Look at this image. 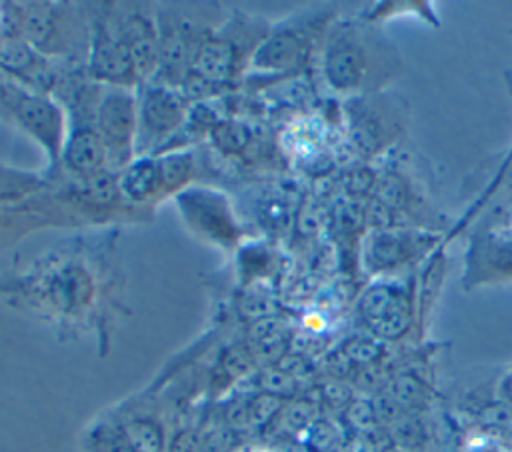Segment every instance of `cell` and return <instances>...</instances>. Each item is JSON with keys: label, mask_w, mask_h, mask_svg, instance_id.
I'll return each instance as SVG.
<instances>
[{"label": "cell", "mask_w": 512, "mask_h": 452, "mask_svg": "<svg viewBox=\"0 0 512 452\" xmlns=\"http://www.w3.org/2000/svg\"><path fill=\"white\" fill-rule=\"evenodd\" d=\"M120 228L76 230L0 276V300L54 328L60 340L94 334L104 354L124 314Z\"/></svg>", "instance_id": "cell-1"}, {"label": "cell", "mask_w": 512, "mask_h": 452, "mask_svg": "<svg viewBox=\"0 0 512 452\" xmlns=\"http://www.w3.org/2000/svg\"><path fill=\"white\" fill-rule=\"evenodd\" d=\"M4 22L44 58L64 68H86L90 46L88 4L4 2Z\"/></svg>", "instance_id": "cell-2"}, {"label": "cell", "mask_w": 512, "mask_h": 452, "mask_svg": "<svg viewBox=\"0 0 512 452\" xmlns=\"http://www.w3.org/2000/svg\"><path fill=\"white\" fill-rule=\"evenodd\" d=\"M270 24L266 18L232 10L202 40L192 68L184 78L180 92L186 98L194 88H228L250 72L252 58L266 38Z\"/></svg>", "instance_id": "cell-3"}, {"label": "cell", "mask_w": 512, "mask_h": 452, "mask_svg": "<svg viewBox=\"0 0 512 452\" xmlns=\"http://www.w3.org/2000/svg\"><path fill=\"white\" fill-rule=\"evenodd\" d=\"M392 48L368 24L334 22L320 48L326 84L340 94L372 90L396 68Z\"/></svg>", "instance_id": "cell-4"}, {"label": "cell", "mask_w": 512, "mask_h": 452, "mask_svg": "<svg viewBox=\"0 0 512 452\" xmlns=\"http://www.w3.org/2000/svg\"><path fill=\"white\" fill-rule=\"evenodd\" d=\"M0 120L24 132L44 154L48 178L62 154L68 134V118L62 104L48 92L26 88L0 74Z\"/></svg>", "instance_id": "cell-5"}, {"label": "cell", "mask_w": 512, "mask_h": 452, "mask_svg": "<svg viewBox=\"0 0 512 452\" xmlns=\"http://www.w3.org/2000/svg\"><path fill=\"white\" fill-rule=\"evenodd\" d=\"M48 192L72 214L80 230L120 228V224H148L154 214L126 202L118 186V174L100 172L84 180H52Z\"/></svg>", "instance_id": "cell-6"}, {"label": "cell", "mask_w": 512, "mask_h": 452, "mask_svg": "<svg viewBox=\"0 0 512 452\" xmlns=\"http://www.w3.org/2000/svg\"><path fill=\"white\" fill-rule=\"evenodd\" d=\"M334 24L332 10H302L284 20L272 22L258 46L250 72L258 76H286L300 72L312 54L322 48Z\"/></svg>", "instance_id": "cell-7"}, {"label": "cell", "mask_w": 512, "mask_h": 452, "mask_svg": "<svg viewBox=\"0 0 512 452\" xmlns=\"http://www.w3.org/2000/svg\"><path fill=\"white\" fill-rule=\"evenodd\" d=\"M208 12L206 8H200L198 14L190 8H156L160 64L152 82L180 90L202 40L224 18H214Z\"/></svg>", "instance_id": "cell-8"}, {"label": "cell", "mask_w": 512, "mask_h": 452, "mask_svg": "<svg viewBox=\"0 0 512 452\" xmlns=\"http://www.w3.org/2000/svg\"><path fill=\"white\" fill-rule=\"evenodd\" d=\"M186 230L204 244L234 252L242 242V228L226 192L206 184H192L174 198Z\"/></svg>", "instance_id": "cell-9"}, {"label": "cell", "mask_w": 512, "mask_h": 452, "mask_svg": "<svg viewBox=\"0 0 512 452\" xmlns=\"http://www.w3.org/2000/svg\"><path fill=\"white\" fill-rule=\"evenodd\" d=\"M138 134L136 156H156L168 150V142L184 130L188 120L186 98L180 90L158 82L136 88Z\"/></svg>", "instance_id": "cell-10"}, {"label": "cell", "mask_w": 512, "mask_h": 452, "mask_svg": "<svg viewBox=\"0 0 512 452\" xmlns=\"http://www.w3.org/2000/svg\"><path fill=\"white\" fill-rule=\"evenodd\" d=\"M96 132L104 144L108 168L120 172L136 158L138 100L136 88L102 86L94 116Z\"/></svg>", "instance_id": "cell-11"}, {"label": "cell", "mask_w": 512, "mask_h": 452, "mask_svg": "<svg viewBox=\"0 0 512 452\" xmlns=\"http://www.w3.org/2000/svg\"><path fill=\"white\" fill-rule=\"evenodd\" d=\"M90 14V46L86 72L102 86L138 88V78L130 50L118 34L108 2L88 4Z\"/></svg>", "instance_id": "cell-12"}, {"label": "cell", "mask_w": 512, "mask_h": 452, "mask_svg": "<svg viewBox=\"0 0 512 452\" xmlns=\"http://www.w3.org/2000/svg\"><path fill=\"white\" fill-rule=\"evenodd\" d=\"M40 230L80 228L48 188L22 200H0V252Z\"/></svg>", "instance_id": "cell-13"}, {"label": "cell", "mask_w": 512, "mask_h": 452, "mask_svg": "<svg viewBox=\"0 0 512 452\" xmlns=\"http://www.w3.org/2000/svg\"><path fill=\"white\" fill-rule=\"evenodd\" d=\"M112 22L126 42L138 86L152 82L160 64V36L156 8L142 2H108Z\"/></svg>", "instance_id": "cell-14"}, {"label": "cell", "mask_w": 512, "mask_h": 452, "mask_svg": "<svg viewBox=\"0 0 512 452\" xmlns=\"http://www.w3.org/2000/svg\"><path fill=\"white\" fill-rule=\"evenodd\" d=\"M66 70H72V68H64L44 58L20 34H16L4 22V16H2V26H0V74L2 76L26 88L52 94Z\"/></svg>", "instance_id": "cell-15"}, {"label": "cell", "mask_w": 512, "mask_h": 452, "mask_svg": "<svg viewBox=\"0 0 512 452\" xmlns=\"http://www.w3.org/2000/svg\"><path fill=\"white\" fill-rule=\"evenodd\" d=\"M106 170H110L108 158L104 144L96 132L94 116L68 118V134L62 146L60 162L46 180H84Z\"/></svg>", "instance_id": "cell-16"}, {"label": "cell", "mask_w": 512, "mask_h": 452, "mask_svg": "<svg viewBox=\"0 0 512 452\" xmlns=\"http://www.w3.org/2000/svg\"><path fill=\"white\" fill-rule=\"evenodd\" d=\"M358 312L374 336L400 338L410 326V310L404 292L392 284H372L358 302Z\"/></svg>", "instance_id": "cell-17"}, {"label": "cell", "mask_w": 512, "mask_h": 452, "mask_svg": "<svg viewBox=\"0 0 512 452\" xmlns=\"http://www.w3.org/2000/svg\"><path fill=\"white\" fill-rule=\"evenodd\" d=\"M118 186L128 204L154 214L164 200L156 156H136L118 172Z\"/></svg>", "instance_id": "cell-18"}, {"label": "cell", "mask_w": 512, "mask_h": 452, "mask_svg": "<svg viewBox=\"0 0 512 452\" xmlns=\"http://www.w3.org/2000/svg\"><path fill=\"white\" fill-rule=\"evenodd\" d=\"M158 174L162 186V198H174L182 190L194 184L196 178V156L192 150L176 148L156 154Z\"/></svg>", "instance_id": "cell-19"}, {"label": "cell", "mask_w": 512, "mask_h": 452, "mask_svg": "<svg viewBox=\"0 0 512 452\" xmlns=\"http://www.w3.org/2000/svg\"><path fill=\"white\" fill-rule=\"evenodd\" d=\"M48 186L50 184L42 172L0 162V200H22L44 192Z\"/></svg>", "instance_id": "cell-20"}, {"label": "cell", "mask_w": 512, "mask_h": 452, "mask_svg": "<svg viewBox=\"0 0 512 452\" xmlns=\"http://www.w3.org/2000/svg\"><path fill=\"white\" fill-rule=\"evenodd\" d=\"M414 242H410L408 234H376L368 246V260L376 268H390L404 262L410 254H414Z\"/></svg>", "instance_id": "cell-21"}, {"label": "cell", "mask_w": 512, "mask_h": 452, "mask_svg": "<svg viewBox=\"0 0 512 452\" xmlns=\"http://www.w3.org/2000/svg\"><path fill=\"white\" fill-rule=\"evenodd\" d=\"M346 354H348V358H352L356 362H372L378 358L380 348L368 340H354L346 346Z\"/></svg>", "instance_id": "cell-22"}, {"label": "cell", "mask_w": 512, "mask_h": 452, "mask_svg": "<svg viewBox=\"0 0 512 452\" xmlns=\"http://www.w3.org/2000/svg\"><path fill=\"white\" fill-rule=\"evenodd\" d=\"M418 384L410 378H398L394 384H392V398L398 402V404H408V402H414L418 398Z\"/></svg>", "instance_id": "cell-23"}, {"label": "cell", "mask_w": 512, "mask_h": 452, "mask_svg": "<svg viewBox=\"0 0 512 452\" xmlns=\"http://www.w3.org/2000/svg\"><path fill=\"white\" fill-rule=\"evenodd\" d=\"M312 446L318 450V452H328L332 446H334V440H336V434L334 430L326 424V422H316V426L312 428Z\"/></svg>", "instance_id": "cell-24"}, {"label": "cell", "mask_w": 512, "mask_h": 452, "mask_svg": "<svg viewBox=\"0 0 512 452\" xmlns=\"http://www.w3.org/2000/svg\"><path fill=\"white\" fill-rule=\"evenodd\" d=\"M374 420V412L370 408V404L366 402H356L350 406V422L358 428H366L370 426Z\"/></svg>", "instance_id": "cell-25"}, {"label": "cell", "mask_w": 512, "mask_h": 452, "mask_svg": "<svg viewBox=\"0 0 512 452\" xmlns=\"http://www.w3.org/2000/svg\"><path fill=\"white\" fill-rule=\"evenodd\" d=\"M506 80H508V88H510V94H512V70L506 72Z\"/></svg>", "instance_id": "cell-26"}]
</instances>
